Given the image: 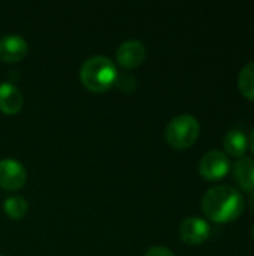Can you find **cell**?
<instances>
[{
	"instance_id": "1",
	"label": "cell",
	"mask_w": 254,
	"mask_h": 256,
	"mask_svg": "<svg viewBox=\"0 0 254 256\" xmlns=\"http://www.w3.org/2000/svg\"><path fill=\"white\" fill-rule=\"evenodd\" d=\"M246 202L243 195L232 186L222 184L207 190L202 200L204 213L216 224L237 220L244 212Z\"/></svg>"
},
{
	"instance_id": "2",
	"label": "cell",
	"mask_w": 254,
	"mask_h": 256,
	"mask_svg": "<svg viewBox=\"0 0 254 256\" xmlns=\"http://www.w3.org/2000/svg\"><path fill=\"white\" fill-rule=\"evenodd\" d=\"M82 84L91 92H105L117 81L118 72L112 60L105 56H93L87 58L79 70Z\"/></svg>"
},
{
	"instance_id": "3",
	"label": "cell",
	"mask_w": 254,
	"mask_h": 256,
	"mask_svg": "<svg viewBox=\"0 0 254 256\" xmlns=\"http://www.w3.org/2000/svg\"><path fill=\"white\" fill-rule=\"evenodd\" d=\"M199 132H201L199 122L190 114H181L174 117L168 123L165 130V138L171 147L177 150H184L196 142Z\"/></svg>"
},
{
	"instance_id": "4",
	"label": "cell",
	"mask_w": 254,
	"mask_h": 256,
	"mask_svg": "<svg viewBox=\"0 0 254 256\" xmlns=\"http://www.w3.org/2000/svg\"><path fill=\"white\" fill-rule=\"evenodd\" d=\"M231 171L229 158L219 150H211L205 153L199 162V172L208 182H219L228 176Z\"/></svg>"
},
{
	"instance_id": "5",
	"label": "cell",
	"mask_w": 254,
	"mask_h": 256,
	"mask_svg": "<svg viewBox=\"0 0 254 256\" xmlns=\"http://www.w3.org/2000/svg\"><path fill=\"white\" fill-rule=\"evenodd\" d=\"M27 172L24 166L15 159L0 160V188L6 190H16L24 186Z\"/></svg>"
},
{
	"instance_id": "6",
	"label": "cell",
	"mask_w": 254,
	"mask_h": 256,
	"mask_svg": "<svg viewBox=\"0 0 254 256\" xmlns=\"http://www.w3.org/2000/svg\"><path fill=\"white\" fill-rule=\"evenodd\" d=\"M210 225L201 218H187L180 225V238L192 246L202 244L210 237Z\"/></svg>"
},
{
	"instance_id": "7",
	"label": "cell",
	"mask_w": 254,
	"mask_h": 256,
	"mask_svg": "<svg viewBox=\"0 0 254 256\" xmlns=\"http://www.w3.org/2000/svg\"><path fill=\"white\" fill-rule=\"evenodd\" d=\"M145 56H147V51H145L144 44L141 40H136V39L124 40L117 50L118 63L127 69L139 66L145 60Z\"/></svg>"
},
{
	"instance_id": "8",
	"label": "cell",
	"mask_w": 254,
	"mask_h": 256,
	"mask_svg": "<svg viewBox=\"0 0 254 256\" xmlns=\"http://www.w3.org/2000/svg\"><path fill=\"white\" fill-rule=\"evenodd\" d=\"M27 54V42L19 34H6L0 39V58L18 62Z\"/></svg>"
},
{
	"instance_id": "9",
	"label": "cell",
	"mask_w": 254,
	"mask_h": 256,
	"mask_svg": "<svg viewBox=\"0 0 254 256\" xmlns=\"http://www.w3.org/2000/svg\"><path fill=\"white\" fill-rule=\"evenodd\" d=\"M24 104L22 93L12 82L0 84V111L6 114H15L21 110Z\"/></svg>"
},
{
	"instance_id": "10",
	"label": "cell",
	"mask_w": 254,
	"mask_h": 256,
	"mask_svg": "<svg viewBox=\"0 0 254 256\" xmlns=\"http://www.w3.org/2000/svg\"><path fill=\"white\" fill-rule=\"evenodd\" d=\"M234 177L243 190L254 192V159L240 158L234 165Z\"/></svg>"
},
{
	"instance_id": "11",
	"label": "cell",
	"mask_w": 254,
	"mask_h": 256,
	"mask_svg": "<svg viewBox=\"0 0 254 256\" xmlns=\"http://www.w3.org/2000/svg\"><path fill=\"white\" fill-rule=\"evenodd\" d=\"M223 146L228 154L234 158H244V153L249 148V138L241 130H229L223 138Z\"/></svg>"
},
{
	"instance_id": "12",
	"label": "cell",
	"mask_w": 254,
	"mask_h": 256,
	"mask_svg": "<svg viewBox=\"0 0 254 256\" xmlns=\"http://www.w3.org/2000/svg\"><path fill=\"white\" fill-rule=\"evenodd\" d=\"M238 86L240 90L243 93V96H246L247 99L254 102V62L247 63L238 76Z\"/></svg>"
},
{
	"instance_id": "13",
	"label": "cell",
	"mask_w": 254,
	"mask_h": 256,
	"mask_svg": "<svg viewBox=\"0 0 254 256\" xmlns=\"http://www.w3.org/2000/svg\"><path fill=\"white\" fill-rule=\"evenodd\" d=\"M3 208L4 213L10 218V219H21L25 216L27 210H28V204L22 196L18 195H10L4 200L3 202Z\"/></svg>"
},
{
	"instance_id": "14",
	"label": "cell",
	"mask_w": 254,
	"mask_h": 256,
	"mask_svg": "<svg viewBox=\"0 0 254 256\" xmlns=\"http://www.w3.org/2000/svg\"><path fill=\"white\" fill-rule=\"evenodd\" d=\"M145 256H175L172 254V250H169L168 248H163V246H154L151 248Z\"/></svg>"
},
{
	"instance_id": "15",
	"label": "cell",
	"mask_w": 254,
	"mask_h": 256,
	"mask_svg": "<svg viewBox=\"0 0 254 256\" xmlns=\"http://www.w3.org/2000/svg\"><path fill=\"white\" fill-rule=\"evenodd\" d=\"M249 146H250V148H252V152H253L254 154V129L253 132H252V135H250V138H249Z\"/></svg>"
},
{
	"instance_id": "16",
	"label": "cell",
	"mask_w": 254,
	"mask_h": 256,
	"mask_svg": "<svg viewBox=\"0 0 254 256\" xmlns=\"http://www.w3.org/2000/svg\"><path fill=\"white\" fill-rule=\"evenodd\" d=\"M249 201H250V207H252V210H253L254 213V192L250 194V200H249Z\"/></svg>"
},
{
	"instance_id": "17",
	"label": "cell",
	"mask_w": 254,
	"mask_h": 256,
	"mask_svg": "<svg viewBox=\"0 0 254 256\" xmlns=\"http://www.w3.org/2000/svg\"><path fill=\"white\" fill-rule=\"evenodd\" d=\"M253 240H254V228H253Z\"/></svg>"
},
{
	"instance_id": "18",
	"label": "cell",
	"mask_w": 254,
	"mask_h": 256,
	"mask_svg": "<svg viewBox=\"0 0 254 256\" xmlns=\"http://www.w3.org/2000/svg\"><path fill=\"white\" fill-rule=\"evenodd\" d=\"M0 256H1V255H0Z\"/></svg>"
}]
</instances>
